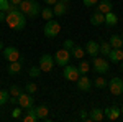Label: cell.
Here are the masks:
<instances>
[{
	"mask_svg": "<svg viewBox=\"0 0 123 122\" xmlns=\"http://www.w3.org/2000/svg\"><path fill=\"white\" fill-rule=\"evenodd\" d=\"M5 23H7L12 30L21 31V30L26 27V15H25L23 12H20L18 5H12V7H10V12H7Z\"/></svg>",
	"mask_w": 123,
	"mask_h": 122,
	"instance_id": "cell-1",
	"label": "cell"
},
{
	"mask_svg": "<svg viewBox=\"0 0 123 122\" xmlns=\"http://www.w3.org/2000/svg\"><path fill=\"white\" fill-rule=\"evenodd\" d=\"M18 8H20V12H23L28 18H36L39 15V3L36 0H21Z\"/></svg>",
	"mask_w": 123,
	"mask_h": 122,
	"instance_id": "cell-2",
	"label": "cell"
},
{
	"mask_svg": "<svg viewBox=\"0 0 123 122\" xmlns=\"http://www.w3.org/2000/svg\"><path fill=\"white\" fill-rule=\"evenodd\" d=\"M43 33H44L46 38H56L57 35L61 33V25H59V22H56V20H48L44 28H43Z\"/></svg>",
	"mask_w": 123,
	"mask_h": 122,
	"instance_id": "cell-3",
	"label": "cell"
},
{
	"mask_svg": "<svg viewBox=\"0 0 123 122\" xmlns=\"http://www.w3.org/2000/svg\"><path fill=\"white\" fill-rule=\"evenodd\" d=\"M92 68H94V71L97 74H107L108 73V61L105 59V58H98V56H94V61H92Z\"/></svg>",
	"mask_w": 123,
	"mask_h": 122,
	"instance_id": "cell-4",
	"label": "cell"
},
{
	"mask_svg": "<svg viewBox=\"0 0 123 122\" xmlns=\"http://www.w3.org/2000/svg\"><path fill=\"white\" fill-rule=\"evenodd\" d=\"M108 89H110V93L113 94V96H122L123 94V79L122 78H118V76H115L112 78L110 81H108Z\"/></svg>",
	"mask_w": 123,
	"mask_h": 122,
	"instance_id": "cell-5",
	"label": "cell"
},
{
	"mask_svg": "<svg viewBox=\"0 0 123 122\" xmlns=\"http://www.w3.org/2000/svg\"><path fill=\"white\" fill-rule=\"evenodd\" d=\"M69 59H71V51L66 50V48H61V50H57L56 55H54V63L59 66H64L69 63Z\"/></svg>",
	"mask_w": 123,
	"mask_h": 122,
	"instance_id": "cell-6",
	"label": "cell"
},
{
	"mask_svg": "<svg viewBox=\"0 0 123 122\" xmlns=\"http://www.w3.org/2000/svg\"><path fill=\"white\" fill-rule=\"evenodd\" d=\"M54 65H56V63H54V56H51V55H48V53H44L43 56L39 58V69L44 71V73L53 71V66Z\"/></svg>",
	"mask_w": 123,
	"mask_h": 122,
	"instance_id": "cell-7",
	"label": "cell"
},
{
	"mask_svg": "<svg viewBox=\"0 0 123 122\" xmlns=\"http://www.w3.org/2000/svg\"><path fill=\"white\" fill-rule=\"evenodd\" d=\"M62 76H64V79L66 81H71V83H76L77 79H79V69H77V66H71V65H66L64 66V71H62Z\"/></svg>",
	"mask_w": 123,
	"mask_h": 122,
	"instance_id": "cell-8",
	"label": "cell"
},
{
	"mask_svg": "<svg viewBox=\"0 0 123 122\" xmlns=\"http://www.w3.org/2000/svg\"><path fill=\"white\" fill-rule=\"evenodd\" d=\"M3 58L7 59V61H18V59H21V56H20V50L17 46H5L3 48Z\"/></svg>",
	"mask_w": 123,
	"mask_h": 122,
	"instance_id": "cell-9",
	"label": "cell"
},
{
	"mask_svg": "<svg viewBox=\"0 0 123 122\" xmlns=\"http://www.w3.org/2000/svg\"><path fill=\"white\" fill-rule=\"evenodd\" d=\"M33 104H35V97H33V94L21 93L18 96V106L21 107V109H30V107H33Z\"/></svg>",
	"mask_w": 123,
	"mask_h": 122,
	"instance_id": "cell-10",
	"label": "cell"
},
{
	"mask_svg": "<svg viewBox=\"0 0 123 122\" xmlns=\"http://www.w3.org/2000/svg\"><path fill=\"white\" fill-rule=\"evenodd\" d=\"M76 83H77V89L82 91V93H87V91L92 87V81L87 78V74H80Z\"/></svg>",
	"mask_w": 123,
	"mask_h": 122,
	"instance_id": "cell-11",
	"label": "cell"
},
{
	"mask_svg": "<svg viewBox=\"0 0 123 122\" xmlns=\"http://www.w3.org/2000/svg\"><path fill=\"white\" fill-rule=\"evenodd\" d=\"M120 114H122V111H120L117 106H112V107L104 109V115H105L107 121H117V119L120 117Z\"/></svg>",
	"mask_w": 123,
	"mask_h": 122,
	"instance_id": "cell-12",
	"label": "cell"
},
{
	"mask_svg": "<svg viewBox=\"0 0 123 122\" xmlns=\"http://www.w3.org/2000/svg\"><path fill=\"white\" fill-rule=\"evenodd\" d=\"M67 2H61V0H57L56 3L53 5V12H54V17H62V15H66L67 12Z\"/></svg>",
	"mask_w": 123,
	"mask_h": 122,
	"instance_id": "cell-13",
	"label": "cell"
},
{
	"mask_svg": "<svg viewBox=\"0 0 123 122\" xmlns=\"http://www.w3.org/2000/svg\"><path fill=\"white\" fill-rule=\"evenodd\" d=\"M113 10V3H112V0H100V2H97V12H100V13H108V12H112Z\"/></svg>",
	"mask_w": 123,
	"mask_h": 122,
	"instance_id": "cell-14",
	"label": "cell"
},
{
	"mask_svg": "<svg viewBox=\"0 0 123 122\" xmlns=\"http://www.w3.org/2000/svg\"><path fill=\"white\" fill-rule=\"evenodd\" d=\"M89 119H90V122H102L105 119L104 109H98V107L92 109V111H90V115H89Z\"/></svg>",
	"mask_w": 123,
	"mask_h": 122,
	"instance_id": "cell-15",
	"label": "cell"
},
{
	"mask_svg": "<svg viewBox=\"0 0 123 122\" xmlns=\"http://www.w3.org/2000/svg\"><path fill=\"white\" fill-rule=\"evenodd\" d=\"M107 58H110L112 63H120V61L123 59V50L122 48H112L110 55H108Z\"/></svg>",
	"mask_w": 123,
	"mask_h": 122,
	"instance_id": "cell-16",
	"label": "cell"
},
{
	"mask_svg": "<svg viewBox=\"0 0 123 122\" xmlns=\"http://www.w3.org/2000/svg\"><path fill=\"white\" fill-rule=\"evenodd\" d=\"M85 51H87V55H90V56H98V43L94 41V40H90V41H87V45H85Z\"/></svg>",
	"mask_w": 123,
	"mask_h": 122,
	"instance_id": "cell-17",
	"label": "cell"
},
{
	"mask_svg": "<svg viewBox=\"0 0 123 122\" xmlns=\"http://www.w3.org/2000/svg\"><path fill=\"white\" fill-rule=\"evenodd\" d=\"M23 122H38V114H36V111H35V107H30V109H26V115L21 119Z\"/></svg>",
	"mask_w": 123,
	"mask_h": 122,
	"instance_id": "cell-18",
	"label": "cell"
},
{
	"mask_svg": "<svg viewBox=\"0 0 123 122\" xmlns=\"http://www.w3.org/2000/svg\"><path fill=\"white\" fill-rule=\"evenodd\" d=\"M104 22H105V15H104V13H100V12L92 13V17H90V23H92L94 27H100Z\"/></svg>",
	"mask_w": 123,
	"mask_h": 122,
	"instance_id": "cell-19",
	"label": "cell"
},
{
	"mask_svg": "<svg viewBox=\"0 0 123 122\" xmlns=\"http://www.w3.org/2000/svg\"><path fill=\"white\" fill-rule=\"evenodd\" d=\"M35 111H36V114H38V119L43 121V119H46L48 114H49V107H48L46 104H39L38 107H35Z\"/></svg>",
	"mask_w": 123,
	"mask_h": 122,
	"instance_id": "cell-20",
	"label": "cell"
},
{
	"mask_svg": "<svg viewBox=\"0 0 123 122\" xmlns=\"http://www.w3.org/2000/svg\"><path fill=\"white\" fill-rule=\"evenodd\" d=\"M107 27H115L117 23H118V17L113 13V10L112 12H108V13H105V22H104Z\"/></svg>",
	"mask_w": 123,
	"mask_h": 122,
	"instance_id": "cell-21",
	"label": "cell"
},
{
	"mask_svg": "<svg viewBox=\"0 0 123 122\" xmlns=\"http://www.w3.org/2000/svg\"><path fill=\"white\" fill-rule=\"evenodd\" d=\"M110 51H112V46H110V43L108 41H102V43H98V53L102 55L104 58H107L108 55H110Z\"/></svg>",
	"mask_w": 123,
	"mask_h": 122,
	"instance_id": "cell-22",
	"label": "cell"
},
{
	"mask_svg": "<svg viewBox=\"0 0 123 122\" xmlns=\"http://www.w3.org/2000/svg\"><path fill=\"white\" fill-rule=\"evenodd\" d=\"M7 71H8L10 74H18L20 71H21V59H18V61H12L8 65V68H7Z\"/></svg>",
	"mask_w": 123,
	"mask_h": 122,
	"instance_id": "cell-23",
	"label": "cell"
},
{
	"mask_svg": "<svg viewBox=\"0 0 123 122\" xmlns=\"http://www.w3.org/2000/svg\"><path fill=\"white\" fill-rule=\"evenodd\" d=\"M108 43H110V46H112V48H123V38H122V35H112Z\"/></svg>",
	"mask_w": 123,
	"mask_h": 122,
	"instance_id": "cell-24",
	"label": "cell"
},
{
	"mask_svg": "<svg viewBox=\"0 0 123 122\" xmlns=\"http://www.w3.org/2000/svg\"><path fill=\"white\" fill-rule=\"evenodd\" d=\"M77 69H79V74H87L89 71H90V65H89V61L87 59H80V63L77 66Z\"/></svg>",
	"mask_w": 123,
	"mask_h": 122,
	"instance_id": "cell-25",
	"label": "cell"
},
{
	"mask_svg": "<svg viewBox=\"0 0 123 122\" xmlns=\"http://www.w3.org/2000/svg\"><path fill=\"white\" fill-rule=\"evenodd\" d=\"M84 55H85V50H82V48L77 46V45H74V48L71 50V58L79 59V58H84Z\"/></svg>",
	"mask_w": 123,
	"mask_h": 122,
	"instance_id": "cell-26",
	"label": "cell"
},
{
	"mask_svg": "<svg viewBox=\"0 0 123 122\" xmlns=\"http://www.w3.org/2000/svg\"><path fill=\"white\" fill-rule=\"evenodd\" d=\"M41 17L46 20H53V17H54V12H53V8L51 7H44V8H41Z\"/></svg>",
	"mask_w": 123,
	"mask_h": 122,
	"instance_id": "cell-27",
	"label": "cell"
},
{
	"mask_svg": "<svg viewBox=\"0 0 123 122\" xmlns=\"http://www.w3.org/2000/svg\"><path fill=\"white\" fill-rule=\"evenodd\" d=\"M8 93H10V97H18L20 94L23 93L21 89H20V86H17V84H12L8 87Z\"/></svg>",
	"mask_w": 123,
	"mask_h": 122,
	"instance_id": "cell-28",
	"label": "cell"
},
{
	"mask_svg": "<svg viewBox=\"0 0 123 122\" xmlns=\"http://www.w3.org/2000/svg\"><path fill=\"white\" fill-rule=\"evenodd\" d=\"M10 99V93L8 89H0V106H3V104H7Z\"/></svg>",
	"mask_w": 123,
	"mask_h": 122,
	"instance_id": "cell-29",
	"label": "cell"
},
{
	"mask_svg": "<svg viewBox=\"0 0 123 122\" xmlns=\"http://www.w3.org/2000/svg\"><path fill=\"white\" fill-rule=\"evenodd\" d=\"M107 84H108V83L105 81V78H102V76H98V78H95V79H94V86L97 87V89H104Z\"/></svg>",
	"mask_w": 123,
	"mask_h": 122,
	"instance_id": "cell-30",
	"label": "cell"
},
{
	"mask_svg": "<svg viewBox=\"0 0 123 122\" xmlns=\"http://www.w3.org/2000/svg\"><path fill=\"white\" fill-rule=\"evenodd\" d=\"M10 7H12V3H10L8 0H0V12H10Z\"/></svg>",
	"mask_w": 123,
	"mask_h": 122,
	"instance_id": "cell-31",
	"label": "cell"
},
{
	"mask_svg": "<svg viewBox=\"0 0 123 122\" xmlns=\"http://www.w3.org/2000/svg\"><path fill=\"white\" fill-rule=\"evenodd\" d=\"M25 89H26V93H30V94H35L36 91H38V86L35 84V83H26Z\"/></svg>",
	"mask_w": 123,
	"mask_h": 122,
	"instance_id": "cell-32",
	"label": "cell"
},
{
	"mask_svg": "<svg viewBox=\"0 0 123 122\" xmlns=\"http://www.w3.org/2000/svg\"><path fill=\"white\" fill-rule=\"evenodd\" d=\"M39 73H41V69H39L38 66H31V68H30V71H28V74L31 76V78H38Z\"/></svg>",
	"mask_w": 123,
	"mask_h": 122,
	"instance_id": "cell-33",
	"label": "cell"
},
{
	"mask_svg": "<svg viewBox=\"0 0 123 122\" xmlns=\"http://www.w3.org/2000/svg\"><path fill=\"white\" fill-rule=\"evenodd\" d=\"M62 48H66V50H69V51H71V50L74 48V41H72V40H66V41L62 43Z\"/></svg>",
	"mask_w": 123,
	"mask_h": 122,
	"instance_id": "cell-34",
	"label": "cell"
},
{
	"mask_svg": "<svg viewBox=\"0 0 123 122\" xmlns=\"http://www.w3.org/2000/svg\"><path fill=\"white\" fill-rule=\"evenodd\" d=\"M20 115H21V107H15L12 111V117L13 119H20Z\"/></svg>",
	"mask_w": 123,
	"mask_h": 122,
	"instance_id": "cell-35",
	"label": "cell"
},
{
	"mask_svg": "<svg viewBox=\"0 0 123 122\" xmlns=\"http://www.w3.org/2000/svg\"><path fill=\"white\" fill-rule=\"evenodd\" d=\"M82 2H84L85 7H94V5H97L98 0H82Z\"/></svg>",
	"mask_w": 123,
	"mask_h": 122,
	"instance_id": "cell-36",
	"label": "cell"
},
{
	"mask_svg": "<svg viewBox=\"0 0 123 122\" xmlns=\"http://www.w3.org/2000/svg\"><path fill=\"white\" fill-rule=\"evenodd\" d=\"M80 119L85 122H90V119H89V115H87V112L85 111H80Z\"/></svg>",
	"mask_w": 123,
	"mask_h": 122,
	"instance_id": "cell-37",
	"label": "cell"
},
{
	"mask_svg": "<svg viewBox=\"0 0 123 122\" xmlns=\"http://www.w3.org/2000/svg\"><path fill=\"white\" fill-rule=\"evenodd\" d=\"M5 17H7V13L5 12H0V23H5Z\"/></svg>",
	"mask_w": 123,
	"mask_h": 122,
	"instance_id": "cell-38",
	"label": "cell"
},
{
	"mask_svg": "<svg viewBox=\"0 0 123 122\" xmlns=\"http://www.w3.org/2000/svg\"><path fill=\"white\" fill-rule=\"evenodd\" d=\"M8 102H12V104H18V97H10Z\"/></svg>",
	"mask_w": 123,
	"mask_h": 122,
	"instance_id": "cell-39",
	"label": "cell"
},
{
	"mask_svg": "<svg viewBox=\"0 0 123 122\" xmlns=\"http://www.w3.org/2000/svg\"><path fill=\"white\" fill-rule=\"evenodd\" d=\"M10 3H12V5H20V2H21V0H8Z\"/></svg>",
	"mask_w": 123,
	"mask_h": 122,
	"instance_id": "cell-40",
	"label": "cell"
},
{
	"mask_svg": "<svg viewBox=\"0 0 123 122\" xmlns=\"http://www.w3.org/2000/svg\"><path fill=\"white\" fill-rule=\"evenodd\" d=\"M44 2H46L48 5H54V3H56L57 0H44Z\"/></svg>",
	"mask_w": 123,
	"mask_h": 122,
	"instance_id": "cell-41",
	"label": "cell"
},
{
	"mask_svg": "<svg viewBox=\"0 0 123 122\" xmlns=\"http://www.w3.org/2000/svg\"><path fill=\"white\" fill-rule=\"evenodd\" d=\"M3 48H5V46H3V41L0 40V50H3Z\"/></svg>",
	"mask_w": 123,
	"mask_h": 122,
	"instance_id": "cell-42",
	"label": "cell"
},
{
	"mask_svg": "<svg viewBox=\"0 0 123 122\" xmlns=\"http://www.w3.org/2000/svg\"><path fill=\"white\" fill-rule=\"evenodd\" d=\"M120 63H122V71H123V59H122V61H120Z\"/></svg>",
	"mask_w": 123,
	"mask_h": 122,
	"instance_id": "cell-43",
	"label": "cell"
},
{
	"mask_svg": "<svg viewBox=\"0 0 123 122\" xmlns=\"http://www.w3.org/2000/svg\"><path fill=\"white\" fill-rule=\"evenodd\" d=\"M120 111H122V114H123V106H122V107H120Z\"/></svg>",
	"mask_w": 123,
	"mask_h": 122,
	"instance_id": "cell-44",
	"label": "cell"
},
{
	"mask_svg": "<svg viewBox=\"0 0 123 122\" xmlns=\"http://www.w3.org/2000/svg\"><path fill=\"white\" fill-rule=\"evenodd\" d=\"M61 2H69V0H61Z\"/></svg>",
	"mask_w": 123,
	"mask_h": 122,
	"instance_id": "cell-45",
	"label": "cell"
},
{
	"mask_svg": "<svg viewBox=\"0 0 123 122\" xmlns=\"http://www.w3.org/2000/svg\"><path fill=\"white\" fill-rule=\"evenodd\" d=\"M122 38H123V33H122Z\"/></svg>",
	"mask_w": 123,
	"mask_h": 122,
	"instance_id": "cell-46",
	"label": "cell"
},
{
	"mask_svg": "<svg viewBox=\"0 0 123 122\" xmlns=\"http://www.w3.org/2000/svg\"><path fill=\"white\" fill-rule=\"evenodd\" d=\"M122 50H123V48H122Z\"/></svg>",
	"mask_w": 123,
	"mask_h": 122,
	"instance_id": "cell-47",
	"label": "cell"
}]
</instances>
